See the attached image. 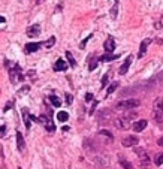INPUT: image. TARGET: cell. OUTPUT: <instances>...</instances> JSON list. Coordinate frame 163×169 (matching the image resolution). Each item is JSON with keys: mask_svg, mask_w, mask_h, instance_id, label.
<instances>
[{"mask_svg": "<svg viewBox=\"0 0 163 169\" xmlns=\"http://www.w3.org/2000/svg\"><path fill=\"white\" fill-rule=\"evenodd\" d=\"M154 163L157 165V166L163 165V153H159V154L154 156Z\"/></svg>", "mask_w": 163, "mask_h": 169, "instance_id": "cell-22", "label": "cell"}, {"mask_svg": "<svg viewBox=\"0 0 163 169\" xmlns=\"http://www.w3.org/2000/svg\"><path fill=\"white\" fill-rule=\"evenodd\" d=\"M136 117V112H130L127 115H123L120 117V118H117V126H118L120 129H129L130 127V121H132V118H135Z\"/></svg>", "mask_w": 163, "mask_h": 169, "instance_id": "cell-3", "label": "cell"}, {"mask_svg": "<svg viewBox=\"0 0 163 169\" xmlns=\"http://www.w3.org/2000/svg\"><path fill=\"white\" fill-rule=\"evenodd\" d=\"M54 43H55V37H54V36H51V37L48 39L47 42H43V47H47V48H51V47H53Z\"/></svg>", "mask_w": 163, "mask_h": 169, "instance_id": "cell-23", "label": "cell"}, {"mask_svg": "<svg viewBox=\"0 0 163 169\" xmlns=\"http://www.w3.org/2000/svg\"><path fill=\"white\" fill-rule=\"evenodd\" d=\"M6 135V126H0V138H3Z\"/></svg>", "mask_w": 163, "mask_h": 169, "instance_id": "cell-31", "label": "cell"}, {"mask_svg": "<svg viewBox=\"0 0 163 169\" xmlns=\"http://www.w3.org/2000/svg\"><path fill=\"white\" fill-rule=\"evenodd\" d=\"M160 23H162V24H160V25H156V27H157V29H159V27H163V18H162V19H160Z\"/></svg>", "mask_w": 163, "mask_h": 169, "instance_id": "cell-38", "label": "cell"}, {"mask_svg": "<svg viewBox=\"0 0 163 169\" xmlns=\"http://www.w3.org/2000/svg\"><path fill=\"white\" fill-rule=\"evenodd\" d=\"M23 117H24V126L27 127V130H29V129H30V115L27 114L25 109H23Z\"/></svg>", "mask_w": 163, "mask_h": 169, "instance_id": "cell-20", "label": "cell"}, {"mask_svg": "<svg viewBox=\"0 0 163 169\" xmlns=\"http://www.w3.org/2000/svg\"><path fill=\"white\" fill-rule=\"evenodd\" d=\"M17 147H18V150L21 153L25 150V142H24V138H23L21 132H17Z\"/></svg>", "mask_w": 163, "mask_h": 169, "instance_id": "cell-14", "label": "cell"}, {"mask_svg": "<svg viewBox=\"0 0 163 169\" xmlns=\"http://www.w3.org/2000/svg\"><path fill=\"white\" fill-rule=\"evenodd\" d=\"M147 124H148L147 120H138V121L133 124V130H135V132H142V130L147 127Z\"/></svg>", "mask_w": 163, "mask_h": 169, "instance_id": "cell-15", "label": "cell"}, {"mask_svg": "<svg viewBox=\"0 0 163 169\" xmlns=\"http://www.w3.org/2000/svg\"><path fill=\"white\" fill-rule=\"evenodd\" d=\"M135 153L138 154V157H139V160H141V166L145 168V166L150 163V157H148V154L145 153V150H144V148L136 147V148H135Z\"/></svg>", "mask_w": 163, "mask_h": 169, "instance_id": "cell-6", "label": "cell"}, {"mask_svg": "<svg viewBox=\"0 0 163 169\" xmlns=\"http://www.w3.org/2000/svg\"><path fill=\"white\" fill-rule=\"evenodd\" d=\"M139 142V139H138V136H135V135H129V136H126V138H123V141H121V145L123 147H135L136 144Z\"/></svg>", "mask_w": 163, "mask_h": 169, "instance_id": "cell-7", "label": "cell"}, {"mask_svg": "<svg viewBox=\"0 0 163 169\" xmlns=\"http://www.w3.org/2000/svg\"><path fill=\"white\" fill-rule=\"evenodd\" d=\"M12 105H14V102H9V103H8V105H6V106L3 108V111H5V112H8V111H9V109L12 108Z\"/></svg>", "mask_w": 163, "mask_h": 169, "instance_id": "cell-32", "label": "cell"}, {"mask_svg": "<svg viewBox=\"0 0 163 169\" xmlns=\"http://www.w3.org/2000/svg\"><path fill=\"white\" fill-rule=\"evenodd\" d=\"M117 11H118V2L115 0V5H114V8L111 9V17H112L114 19L117 18Z\"/></svg>", "mask_w": 163, "mask_h": 169, "instance_id": "cell-25", "label": "cell"}, {"mask_svg": "<svg viewBox=\"0 0 163 169\" xmlns=\"http://www.w3.org/2000/svg\"><path fill=\"white\" fill-rule=\"evenodd\" d=\"M96 66H97V60H91L90 66H88V70H90V72H91V70H94V69H96Z\"/></svg>", "mask_w": 163, "mask_h": 169, "instance_id": "cell-30", "label": "cell"}, {"mask_svg": "<svg viewBox=\"0 0 163 169\" xmlns=\"http://www.w3.org/2000/svg\"><path fill=\"white\" fill-rule=\"evenodd\" d=\"M66 102L67 103H72V94H69V93L66 94Z\"/></svg>", "mask_w": 163, "mask_h": 169, "instance_id": "cell-34", "label": "cell"}, {"mask_svg": "<svg viewBox=\"0 0 163 169\" xmlns=\"http://www.w3.org/2000/svg\"><path fill=\"white\" fill-rule=\"evenodd\" d=\"M41 2H43V0H36V3H41Z\"/></svg>", "mask_w": 163, "mask_h": 169, "instance_id": "cell-39", "label": "cell"}, {"mask_svg": "<svg viewBox=\"0 0 163 169\" xmlns=\"http://www.w3.org/2000/svg\"><path fill=\"white\" fill-rule=\"evenodd\" d=\"M118 160H120V165H121L123 168H124V169H133V165L130 163L129 160H126L121 154H118Z\"/></svg>", "mask_w": 163, "mask_h": 169, "instance_id": "cell-17", "label": "cell"}, {"mask_svg": "<svg viewBox=\"0 0 163 169\" xmlns=\"http://www.w3.org/2000/svg\"><path fill=\"white\" fill-rule=\"evenodd\" d=\"M90 39H91V35H88V36H87L86 39H84L82 42H81V45H79V47H81V49H84V48H86V43H87V42L90 41Z\"/></svg>", "mask_w": 163, "mask_h": 169, "instance_id": "cell-29", "label": "cell"}, {"mask_svg": "<svg viewBox=\"0 0 163 169\" xmlns=\"http://www.w3.org/2000/svg\"><path fill=\"white\" fill-rule=\"evenodd\" d=\"M42 45H43V42H30V43H27L24 47V53L25 54H31V53H35V51H37Z\"/></svg>", "mask_w": 163, "mask_h": 169, "instance_id": "cell-8", "label": "cell"}, {"mask_svg": "<svg viewBox=\"0 0 163 169\" xmlns=\"http://www.w3.org/2000/svg\"><path fill=\"white\" fill-rule=\"evenodd\" d=\"M5 23H6V18L0 15V24H5Z\"/></svg>", "mask_w": 163, "mask_h": 169, "instance_id": "cell-36", "label": "cell"}, {"mask_svg": "<svg viewBox=\"0 0 163 169\" xmlns=\"http://www.w3.org/2000/svg\"><path fill=\"white\" fill-rule=\"evenodd\" d=\"M18 169H23V168H18Z\"/></svg>", "mask_w": 163, "mask_h": 169, "instance_id": "cell-40", "label": "cell"}, {"mask_svg": "<svg viewBox=\"0 0 163 169\" xmlns=\"http://www.w3.org/2000/svg\"><path fill=\"white\" fill-rule=\"evenodd\" d=\"M157 145L163 147V136H162V138H159V141H157Z\"/></svg>", "mask_w": 163, "mask_h": 169, "instance_id": "cell-35", "label": "cell"}, {"mask_svg": "<svg viewBox=\"0 0 163 169\" xmlns=\"http://www.w3.org/2000/svg\"><path fill=\"white\" fill-rule=\"evenodd\" d=\"M39 33H41V25L39 24H31L30 27H27V36L35 37V36H39Z\"/></svg>", "mask_w": 163, "mask_h": 169, "instance_id": "cell-11", "label": "cell"}, {"mask_svg": "<svg viewBox=\"0 0 163 169\" xmlns=\"http://www.w3.org/2000/svg\"><path fill=\"white\" fill-rule=\"evenodd\" d=\"M49 100H51V103H53V106H54V108H60V105H61V100L58 99L57 96L51 94V96H49Z\"/></svg>", "mask_w": 163, "mask_h": 169, "instance_id": "cell-19", "label": "cell"}, {"mask_svg": "<svg viewBox=\"0 0 163 169\" xmlns=\"http://www.w3.org/2000/svg\"><path fill=\"white\" fill-rule=\"evenodd\" d=\"M117 87H118V82H112L111 84V86L108 87V90H106V93L108 94H111V93H114L115 90H117Z\"/></svg>", "mask_w": 163, "mask_h": 169, "instance_id": "cell-24", "label": "cell"}, {"mask_svg": "<svg viewBox=\"0 0 163 169\" xmlns=\"http://www.w3.org/2000/svg\"><path fill=\"white\" fill-rule=\"evenodd\" d=\"M108 79H109V73H105L103 75V78H102V88H105L106 86H108Z\"/></svg>", "mask_w": 163, "mask_h": 169, "instance_id": "cell-26", "label": "cell"}, {"mask_svg": "<svg viewBox=\"0 0 163 169\" xmlns=\"http://www.w3.org/2000/svg\"><path fill=\"white\" fill-rule=\"evenodd\" d=\"M153 115H154V120L157 123L163 121V97H159L156 99L153 103Z\"/></svg>", "mask_w": 163, "mask_h": 169, "instance_id": "cell-1", "label": "cell"}, {"mask_svg": "<svg viewBox=\"0 0 163 169\" xmlns=\"http://www.w3.org/2000/svg\"><path fill=\"white\" fill-rule=\"evenodd\" d=\"M54 72H64V70L67 69V63L66 60H63V58H57V61L54 63Z\"/></svg>", "mask_w": 163, "mask_h": 169, "instance_id": "cell-9", "label": "cell"}, {"mask_svg": "<svg viewBox=\"0 0 163 169\" xmlns=\"http://www.w3.org/2000/svg\"><path fill=\"white\" fill-rule=\"evenodd\" d=\"M157 43L159 45H163V39H157Z\"/></svg>", "mask_w": 163, "mask_h": 169, "instance_id": "cell-37", "label": "cell"}, {"mask_svg": "<svg viewBox=\"0 0 163 169\" xmlns=\"http://www.w3.org/2000/svg\"><path fill=\"white\" fill-rule=\"evenodd\" d=\"M132 60H133V55H129V57L126 58V61L123 63L121 67H120V75H126V73H127L130 64H132Z\"/></svg>", "mask_w": 163, "mask_h": 169, "instance_id": "cell-13", "label": "cell"}, {"mask_svg": "<svg viewBox=\"0 0 163 169\" xmlns=\"http://www.w3.org/2000/svg\"><path fill=\"white\" fill-rule=\"evenodd\" d=\"M57 120L58 121H61V123H66L69 120V114L66 111H60V112H57Z\"/></svg>", "mask_w": 163, "mask_h": 169, "instance_id": "cell-18", "label": "cell"}, {"mask_svg": "<svg viewBox=\"0 0 163 169\" xmlns=\"http://www.w3.org/2000/svg\"><path fill=\"white\" fill-rule=\"evenodd\" d=\"M96 108H97V100H93V106L90 108L88 114H90V115H93V114H94V111H96Z\"/></svg>", "mask_w": 163, "mask_h": 169, "instance_id": "cell-28", "label": "cell"}, {"mask_svg": "<svg viewBox=\"0 0 163 169\" xmlns=\"http://www.w3.org/2000/svg\"><path fill=\"white\" fill-rule=\"evenodd\" d=\"M91 100H94V99H93V94H91V93H87V94H86V102H91Z\"/></svg>", "mask_w": 163, "mask_h": 169, "instance_id": "cell-33", "label": "cell"}, {"mask_svg": "<svg viewBox=\"0 0 163 169\" xmlns=\"http://www.w3.org/2000/svg\"><path fill=\"white\" fill-rule=\"evenodd\" d=\"M103 48H105V51L108 54H112V51L115 49V41L112 37H108L105 41V43H103Z\"/></svg>", "mask_w": 163, "mask_h": 169, "instance_id": "cell-12", "label": "cell"}, {"mask_svg": "<svg viewBox=\"0 0 163 169\" xmlns=\"http://www.w3.org/2000/svg\"><path fill=\"white\" fill-rule=\"evenodd\" d=\"M39 123H41V124H43L45 129H47L48 132H51V133L55 130V124H54V121L51 120L49 115H41V117H39Z\"/></svg>", "mask_w": 163, "mask_h": 169, "instance_id": "cell-5", "label": "cell"}, {"mask_svg": "<svg viewBox=\"0 0 163 169\" xmlns=\"http://www.w3.org/2000/svg\"><path fill=\"white\" fill-rule=\"evenodd\" d=\"M66 58H67V61H69V64H70L72 67H75V66H76V61H75V58H73L72 53H69V51H66Z\"/></svg>", "mask_w": 163, "mask_h": 169, "instance_id": "cell-21", "label": "cell"}, {"mask_svg": "<svg viewBox=\"0 0 163 169\" xmlns=\"http://www.w3.org/2000/svg\"><path fill=\"white\" fill-rule=\"evenodd\" d=\"M99 133H100V135H103V136H108L109 139H114V135L111 133V132H108V130H100Z\"/></svg>", "mask_w": 163, "mask_h": 169, "instance_id": "cell-27", "label": "cell"}, {"mask_svg": "<svg viewBox=\"0 0 163 169\" xmlns=\"http://www.w3.org/2000/svg\"><path fill=\"white\" fill-rule=\"evenodd\" d=\"M9 76H11L12 82H19V81L24 79V75L21 73V69H19L18 64H15L12 69H9Z\"/></svg>", "mask_w": 163, "mask_h": 169, "instance_id": "cell-4", "label": "cell"}, {"mask_svg": "<svg viewBox=\"0 0 163 169\" xmlns=\"http://www.w3.org/2000/svg\"><path fill=\"white\" fill-rule=\"evenodd\" d=\"M141 105V102L138 99H127V100H121L115 105V109L120 111H129V109H135Z\"/></svg>", "mask_w": 163, "mask_h": 169, "instance_id": "cell-2", "label": "cell"}, {"mask_svg": "<svg viewBox=\"0 0 163 169\" xmlns=\"http://www.w3.org/2000/svg\"><path fill=\"white\" fill-rule=\"evenodd\" d=\"M118 57H120L118 54H108V53H106V54L100 55V57H99V60H100V61H105V63H106V61H111V60H117V58H118Z\"/></svg>", "mask_w": 163, "mask_h": 169, "instance_id": "cell-16", "label": "cell"}, {"mask_svg": "<svg viewBox=\"0 0 163 169\" xmlns=\"http://www.w3.org/2000/svg\"><path fill=\"white\" fill-rule=\"evenodd\" d=\"M150 43H151V39H144V41L141 42V47H139V53H138V58H142L145 55L147 49L150 47Z\"/></svg>", "mask_w": 163, "mask_h": 169, "instance_id": "cell-10", "label": "cell"}]
</instances>
